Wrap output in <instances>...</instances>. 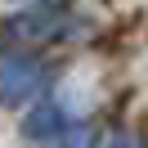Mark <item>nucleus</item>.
<instances>
[{"mask_svg": "<svg viewBox=\"0 0 148 148\" xmlns=\"http://www.w3.org/2000/svg\"><path fill=\"white\" fill-rule=\"evenodd\" d=\"M108 148H144V139H139L135 130H121V135H112V139H108Z\"/></svg>", "mask_w": 148, "mask_h": 148, "instance_id": "39448f33", "label": "nucleus"}, {"mask_svg": "<svg viewBox=\"0 0 148 148\" xmlns=\"http://www.w3.org/2000/svg\"><path fill=\"white\" fill-rule=\"evenodd\" d=\"M45 144H49V148H99V130L85 126V121H67L58 135L45 139Z\"/></svg>", "mask_w": 148, "mask_h": 148, "instance_id": "20e7f679", "label": "nucleus"}, {"mask_svg": "<svg viewBox=\"0 0 148 148\" xmlns=\"http://www.w3.org/2000/svg\"><path fill=\"white\" fill-rule=\"evenodd\" d=\"M45 85V63L32 54H0V103L18 108Z\"/></svg>", "mask_w": 148, "mask_h": 148, "instance_id": "f257e3e1", "label": "nucleus"}, {"mask_svg": "<svg viewBox=\"0 0 148 148\" xmlns=\"http://www.w3.org/2000/svg\"><path fill=\"white\" fill-rule=\"evenodd\" d=\"M72 27H76V18L63 14V9H27V14H14V18L5 23V32H9L18 45H45V40L67 36Z\"/></svg>", "mask_w": 148, "mask_h": 148, "instance_id": "f03ea898", "label": "nucleus"}, {"mask_svg": "<svg viewBox=\"0 0 148 148\" xmlns=\"http://www.w3.org/2000/svg\"><path fill=\"white\" fill-rule=\"evenodd\" d=\"M63 126H67V117H63V103H58V99L36 103V108L23 117V135H27L32 144H45V139H49V135H58Z\"/></svg>", "mask_w": 148, "mask_h": 148, "instance_id": "7ed1b4c3", "label": "nucleus"}]
</instances>
